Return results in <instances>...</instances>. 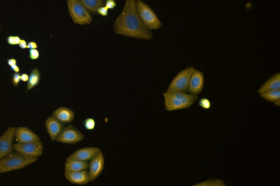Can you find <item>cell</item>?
Wrapping results in <instances>:
<instances>
[{
	"mask_svg": "<svg viewBox=\"0 0 280 186\" xmlns=\"http://www.w3.org/2000/svg\"><path fill=\"white\" fill-rule=\"evenodd\" d=\"M84 139V134L75 126L70 125L64 127L56 141L60 143L75 144L82 142Z\"/></svg>",
	"mask_w": 280,
	"mask_h": 186,
	"instance_id": "9",
	"label": "cell"
},
{
	"mask_svg": "<svg viewBox=\"0 0 280 186\" xmlns=\"http://www.w3.org/2000/svg\"><path fill=\"white\" fill-rule=\"evenodd\" d=\"M210 186H227L225 182L219 178H213L212 184Z\"/></svg>",
	"mask_w": 280,
	"mask_h": 186,
	"instance_id": "27",
	"label": "cell"
},
{
	"mask_svg": "<svg viewBox=\"0 0 280 186\" xmlns=\"http://www.w3.org/2000/svg\"><path fill=\"white\" fill-rule=\"evenodd\" d=\"M89 162L75 160H66L65 172H79L88 170Z\"/></svg>",
	"mask_w": 280,
	"mask_h": 186,
	"instance_id": "18",
	"label": "cell"
},
{
	"mask_svg": "<svg viewBox=\"0 0 280 186\" xmlns=\"http://www.w3.org/2000/svg\"><path fill=\"white\" fill-rule=\"evenodd\" d=\"M213 180V178H210L209 180L199 182L198 183L192 185L191 186H210L212 184Z\"/></svg>",
	"mask_w": 280,
	"mask_h": 186,
	"instance_id": "29",
	"label": "cell"
},
{
	"mask_svg": "<svg viewBox=\"0 0 280 186\" xmlns=\"http://www.w3.org/2000/svg\"><path fill=\"white\" fill-rule=\"evenodd\" d=\"M15 127H9L0 136V160L13 152Z\"/></svg>",
	"mask_w": 280,
	"mask_h": 186,
	"instance_id": "8",
	"label": "cell"
},
{
	"mask_svg": "<svg viewBox=\"0 0 280 186\" xmlns=\"http://www.w3.org/2000/svg\"><path fill=\"white\" fill-rule=\"evenodd\" d=\"M138 15L142 23L148 30H156L162 27V22L153 9L141 0L136 1Z\"/></svg>",
	"mask_w": 280,
	"mask_h": 186,
	"instance_id": "4",
	"label": "cell"
},
{
	"mask_svg": "<svg viewBox=\"0 0 280 186\" xmlns=\"http://www.w3.org/2000/svg\"><path fill=\"white\" fill-rule=\"evenodd\" d=\"M205 86V75L203 72L195 69L190 79L188 93L194 96H198L201 93Z\"/></svg>",
	"mask_w": 280,
	"mask_h": 186,
	"instance_id": "11",
	"label": "cell"
},
{
	"mask_svg": "<svg viewBox=\"0 0 280 186\" xmlns=\"http://www.w3.org/2000/svg\"><path fill=\"white\" fill-rule=\"evenodd\" d=\"M21 40H22V39H21V37L19 36H15V45H17V44H19Z\"/></svg>",
	"mask_w": 280,
	"mask_h": 186,
	"instance_id": "36",
	"label": "cell"
},
{
	"mask_svg": "<svg viewBox=\"0 0 280 186\" xmlns=\"http://www.w3.org/2000/svg\"><path fill=\"white\" fill-rule=\"evenodd\" d=\"M105 6L108 10H112L116 8L117 5L115 0H107Z\"/></svg>",
	"mask_w": 280,
	"mask_h": 186,
	"instance_id": "25",
	"label": "cell"
},
{
	"mask_svg": "<svg viewBox=\"0 0 280 186\" xmlns=\"http://www.w3.org/2000/svg\"><path fill=\"white\" fill-rule=\"evenodd\" d=\"M8 44L10 45H15V36H10L7 39Z\"/></svg>",
	"mask_w": 280,
	"mask_h": 186,
	"instance_id": "32",
	"label": "cell"
},
{
	"mask_svg": "<svg viewBox=\"0 0 280 186\" xmlns=\"http://www.w3.org/2000/svg\"><path fill=\"white\" fill-rule=\"evenodd\" d=\"M114 32L134 39L150 40L153 34L144 26L136 9L135 0H127L122 12L113 24Z\"/></svg>",
	"mask_w": 280,
	"mask_h": 186,
	"instance_id": "1",
	"label": "cell"
},
{
	"mask_svg": "<svg viewBox=\"0 0 280 186\" xmlns=\"http://www.w3.org/2000/svg\"><path fill=\"white\" fill-rule=\"evenodd\" d=\"M41 75L39 69L36 68H33L31 71V73L29 75V79L27 82V90H31L37 87L40 83Z\"/></svg>",
	"mask_w": 280,
	"mask_h": 186,
	"instance_id": "20",
	"label": "cell"
},
{
	"mask_svg": "<svg viewBox=\"0 0 280 186\" xmlns=\"http://www.w3.org/2000/svg\"><path fill=\"white\" fill-rule=\"evenodd\" d=\"M37 48V44L35 42H30L27 43V49L35 50Z\"/></svg>",
	"mask_w": 280,
	"mask_h": 186,
	"instance_id": "30",
	"label": "cell"
},
{
	"mask_svg": "<svg viewBox=\"0 0 280 186\" xmlns=\"http://www.w3.org/2000/svg\"><path fill=\"white\" fill-rule=\"evenodd\" d=\"M47 132L51 141H56L57 137L64 129L65 125L54 117H48L46 122Z\"/></svg>",
	"mask_w": 280,
	"mask_h": 186,
	"instance_id": "14",
	"label": "cell"
},
{
	"mask_svg": "<svg viewBox=\"0 0 280 186\" xmlns=\"http://www.w3.org/2000/svg\"><path fill=\"white\" fill-rule=\"evenodd\" d=\"M109 10L105 6L101 7L97 10V13L102 16H107L108 15Z\"/></svg>",
	"mask_w": 280,
	"mask_h": 186,
	"instance_id": "28",
	"label": "cell"
},
{
	"mask_svg": "<svg viewBox=\"0 0 280 186\" xmlns=\"http://www.w3.org/2000/svg\"><path fill=\"white\" fill-rule=\"evenodd\" d=\"M195 68L190 66L185 68L175 75L169 85L167 92H185L188 93L189 84L193 72Z\"/></svg>",
	"mask_w": 280,
	"mask_h": 186,
	"instance_id": "6",
	"label": "cell"
},
{
	"mask_svg": "<svg viewBox=\"0 0 280 186\" xmlns=\"http://www.w3.org/2000/svg\"><path fill=\"white\" fill-rule=\"evenodd\" d=\"M11 69L15 72V73L19 74L20 72V68L18 65H13V66L10 67Z\"/></svg>",
	"mask_w": 280,
	"mask_h": 186,
	"instance_id": "35",
	"label": "cell"
},
{
	"mask_svg": "<svg viewBox=\"0 0 280 186\" xmlns=\"http://www.w3.org/2000/svg\"><path fill=\"white\" fill-rule=\"evenodd\" d=\"M105 168V156L100 151L93 157L89 162V174L90 180L95 181L100 175Z\"/></svg>",
	"mask_w": 280,
	"mask_h": 186,
	"instance_id": "10",
	"label": "cell"
},
{
	"mask_svg": "<svg viewBox=\"0 0 280 186\" xmlns=\"http://www.w3.org/2000/svg\"><path fill=\"white\" fill-rule=\"evenodd\" d=\"M199 105L201 107L205 109H209L211 108V102L209 101V99L207 98H203L199 100Z\"/></svg>",
	"mask_w": 280,
	"mask_h": 186,
	"instance_id": "23",
	"label": "cell"
},
{
	"mask_svg": "<svg viewBox=\"0 0 280 186\" xmlns=\"http://www.w3.org/2000/svg\"><path fill=\"white\" fill-rule=\"evenodd\" d=\"M15 140L18 144L36 143L41 141L37 134L26 127H16Z\"/></svg>",
	"mask_w": 280,
	"mask_h": 186,
	"instance_id": "12",
	"label": "cell"
},
{
	"mask_svg": "<svg viewBox=\"0 0 280 186\" xmlns=\"http://www.w3.org/2000/svg\"><path fill=\"white\" fill-rule=\"evenodd\" d=\"M259 95L265 101L274 103L280 99V89L261 93Z\"/></svg>",
	"mask_w": 280,
	"mask_h": 186,
	"instance_id": "21",
	"label": "cell"
},
{
	"mask_svg": "<svg viewBox=\"0 0 280 186\" xmlns=\"http://www.w3.org/2000/svg\"><path fill=\"white\" fill-rule=\"evenodd\" d=\"M8 64L10 67H11L13 66V65L17 64V60L15 59V58H10V59L8 60Z\"/></svg>",
	"mask_w": 280,
	"mask_h": 186,
	"instance_id": "33",
	"label": "cell"
},
{
	"mask_svg": "<svg viewBox=\"0 0 280 186\" xmlns=\"http://www.w3.org/2000/svg\"><path fill=\"white\" fill-rule=\"evenodd\" d=\"M20 48H22L23 50L27 49V42L26 40L22 39L20 41V42L18 44Z\"/></svg>",
	"mask_w": 280,
	"mask_h": 186,
	"instance_id": "31",
	"label": "cell"
},
{
	"mask_svg": "<svg viewBox=\"0 0 280 186\" xmlns=\"http://www.w3.org/2000/svg\"><path fill=\"white\" fill-rule=\"evenodd\" d=\"M81 1L91 14L97 13L98 9L105 4L103 0H81Z\"/></svg>",
	"mask_w": 280,
	"mask_h": 186,
	"instance_id": "19",
	"label": "cell"
},
{
	"mask_svg": "<svg viewBox=\"0 0 280 186\" xmlns=\"http://www.w3.org/2000/svg\"><path fill=\"white\" fill-rule=\"evenodd\" d=\"M40 57V53L39 50L37 49L31 50L29 51V58L31 60H36Z\"/></svg>",
	"mask_w": 280,
	"mask_h": 186,
	"instance_id": "24",
	"label": "cell"
},
{
	"mask_svg": "<svg viewBox=\"0 0 280 186\" xmlns=\"http://www.w3.org/2000/svg\"><path fill=\"white\" fill-rule=\"evenodd\" d=\"M21 81H21V75L19 74V73H15L14 74H13L12 79V82L13 85H14V87H17V86H18Z\"/></svg>",
	"mask_w": 280,
	"mask_h": 186,
	"instance_id": "26",
	"label": "cell"
},
{
	"mask_svg": "<svg viewBox=\"0 0 280 186\" xmlns=\"http://www.w3.org/2000/svg\"><path fill=\"white\" fill-rule=\"evenodd\" d=\"M67 3L69 14L74 24L85 26L92 23V15L81 0H67Z\"/></svg>",
	"mask_w": 280,
	"mask_h": 186,
	"instance_id": "5",
	"label": "cell"
},
{
	"mask_svg": "<svg viewBox=\"0 0 280 186\" xmlns=\"http://www.w3.org/2000/svg\"><path fill=\"white\" fill-rule=\"evenodd\" d=\"M65 177L71 183L85 185L91 182L88 170L79 172H65Z\"/></svg>",
	"mask_w": 280,
	"mask_h": 186,
	"instance_id": "15",
	"label": "cell"
},
{
	"mask_svg": "<svg viewBox=\"0 0 280 186\" xmlns=\"http://www.w3.org/2000/svg\"><path fill=\"white\" fill-rule=\"evenodd\" d=\"M36 158L24 157L13 151L8 156L0 160V174L22 170L36 162Z\"/></svg>",
	"mask_w": 280,
	"mask_h": 186,
	"instance_id": "3",
	"label": "cell"
},
{
	"mask_svg": "<svg viewBox=\"0 0 280 186\" xmlns=\"http://www.w3.org/2000/svg\"><path fill=\"white\" fill-rule=\"evenodd\" d=\"M29 79V75L27 74H23L21 75V81L23 82H28Z\"/></svg>",
	"mask_w": 280,
	"mask_h": 186,
	"instance_id": "34",
	"label": "cell"
},
{
	"mask_svg": "<svg viewBox=\"0 0 280 186\" xmlns=\"http://www.w3.org/2000/svg\"><path fill=\"white\" fill-rule=\"evenodd\" d=\"M13 151L24 157L38 159L43 154L44 145L41 141L32 143H15Z\"/></svg>",
	"mask_w": 280,
	"mask_h": 186,
	"instance_id": "7",
	"label": "cell"
},
{
	"mask_svg": "<svg viewBox=\"0 0 280 186\" xmlns=\"http://www.w3.org/2000/svg\"><path fill=\"white\" fill-rule=\"evenodd\" d=\"M84 127L86 130H93L96 127L95 120L92 118L86 119L84 121Z\"/></svg>",
	"mask_w": 280,
	"mask_h": 186,
	"instance_id": "22",
	"label": "cell"
},
{
	"mask_svg": "<svg viewBox=\"0 0 280 186\" xmlns=\"http://www.w3.org/2000/svg\"><path fill=\"white\" fill-rule=\"evenodd\" d=\"M165 108L168 111H178L191 107L198 101V96L189 93H164Z\"/></svg>",
	"mask_w": 280,
	"mask_h": 186,
	"instance_id": "2",
	"label": "cell"
},
{
	"mask_svg": "<svg viewBox=\"0 0 280 186\" xmlns=\"http://www.w3.org/2000/svg\"><path fill=\"white\" fill-rule=\"evenodd\" d=\"M280 89V74L276 73L268 79L260 88L258 89V94Z\"/></svg>",
	"mask_w": 280,
	"mask_h": 186,
	"instance_id": "17",
	"label": "cell"
},
{
	"mask_svg": "<svg viewBox=\"0 0 280 186\" xmlns=\"http://www.w3.org/2000/svg\"><path fill=\"white\" fill-rule=\"evenodd\" d=\"M100 150L97 147H85L79 149L69 156L67 160H75L82 161H89Z\"/></svg>",
	"mask_w": 280,
	"mask_h": 186,
	"instance_id": "13",
	"label": "cell"
},
{
	"mask_svg": "<svg viewBox=\"0 0 280 186\" xmlns=\"http://www.w3.org/2000/svg\"><path fill=\"white\" fill-rule=\"evenodd\" d=\"M274 103V105L276 106H280V99L278 100V101H275V102L273 103Z\"/></svg>",
	"mask_w": 280,
	"mask_h": 186,
	"instance_id": "37",
	"label": "cell"
},
{
	"mask_svg": "<svg viewBox=\"0 0 280 186\" xmlns=\"http://www.w3.org/2000/svg\"><path fill=\"white\" fill-rule=\"evenodd\" d=\"M52 116L65 125V124H70L73 121L75 114L74 111L71 109L62 106L55 110Z\"/></svg>",
	"mask_w": 280,
	"mask_h": 186,
	"instance_id": "16",
	"label": "cell"
}]
</instances>
